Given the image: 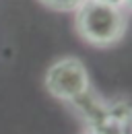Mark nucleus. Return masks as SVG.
Here are the masks:
<instances>
[{
	"mask_svg": "<svg viewBox=\"0 0 132 134\" xmlns=\"http://www.w3.org/2000/svg\"><path fill=\"white\" fill-rule=\"evenodd\" d=\"M39 2L52 10H58V13H74L85 0H39Z\"/></svg>",
	"mask_w": 132,
	"mask_h": 134,
	"instance_id": "nucleus-4",
	"label": "nucleus"
},
{
	"mask_svg": "<svg viewBox=\"0 0 132 134\" xmlns=\"http://www.w3.org/2000/svg\"><path fill=\"white\" fill-rule=\"evenodd\" d=\"M101 4H107V6H116V8H122V10H128L130 6V0H95Z\"/></svg>",
	"mask_w": 132,
	"mask_h": 134,
	"instance_id": "nucleus-5",
	"label": "nucleus"
},
{
	"mask_svg": "<svg viewBox=\"0 0 132 134\" xmlns=\"http://www.w3.org/2000/svg\"><path fill=\"white\" fill-rule=\"evenodd\" d=\"M128 122H130L128 105L126 101H120L112 105V114L105 120L87 124L82 134H128Z\"/></svg>",
	"mask_w": 132,
	"mask_h": 134,
	"instance_id": "nucleus-3",
	"label": "nucleus"
},
{
	"mask_svg": "<svg viewBox=\"0 0 132 134\" xmlns=\"http://www.w3.org/2000/svg\"><path fill=\"white\" fill-rule=\"evenodd\" d=\"M74 27L82 41L93 48H109L122 41L128 27V15L122 8L95 0H85L74 10Z\"/></svg>",
	"mask_w": 132,
	"mask_h": 134,
	"instance_id": "nucleus-1",
	"label": "nucleus"
},
{
	"mask_svg": "<svg viewBox=\"0 0 132 134\" xmlns=\"http://www.w3.org/2000/svg\"><path fill=\"white\" fill-rule=\"evenodd\" d=\"M46 89L52 97L70 103L91 89L89 72L79 58H60L46 72Z\"/></svg>",
	"mask_w": 132,
	"mask_h": 134,
	"instance_id": "nucleus-2",
	"label": "nucleus"
}]
</instances>
